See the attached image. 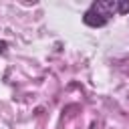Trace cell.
I'll list each match as a JSON object with an SVG mask.
<instances>
[{
	"mask_svg": "<svg viewBox=\"0 0 129 129\" xmlns=\"http://www.w3.org/2000/svg\"><path fill=\"white\" fill-rule=\"evenodd\" d=\"M119 0H95L83 14V22L91 28H103L111 20V16L117 14Z\"/></svg>",
	"mask_w": 129,
	"mask_h": 129,
	"instance_id": "obj_1",
	"label": "cell"
},
{
	"mask_svg": "<svg viewBox=\"0 0 129 129\" xmlns=\"http://www.w3.org/2000/svg\"><path fill=\"white\" fill-rule=\"evenodd\" d=\"M129 12V0H119L117 4V14H127Z\"/></svg>",
	"mask_w": 129,
	"mask_h": 129,
	"instance_id": "obj_2",
	"label": "cell"
},
{
	"mask_svg": "<svg viewBox=\"0 0 129 129\" xmlns=\"http://www.w3.org/2000/svg\"><path fill=\"white\" fill-rule=\"evenodd\" d=\"M6 48H8V42H6V40H0V54H4Z\"/></svg>",
	"mask_w": 129,
	"mask_h": 129,
	"instance_id": "obj_3",
	"label": "cell"
}]
</instances>
